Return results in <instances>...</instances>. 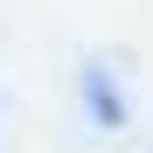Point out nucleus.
<instances>
[{
  "mask_svg": "<svg viewBox=\"0 0 153 153\" xmlns=\"http://www.w3.org/2000/svg\"><path fill=\"white\" fill-rule=\"evenodd\" d=\"M84 97H91V111H97V125H105V132H111V125H125V105H118V91H111V76L105 70H84Z\"/></svg>",
  "mask_w": 153,
  "mask_h": 153,
  "instance_id": "f257e3e1",
  "label": "nucleus"
}]
</instances>
